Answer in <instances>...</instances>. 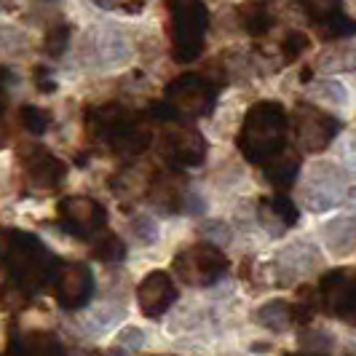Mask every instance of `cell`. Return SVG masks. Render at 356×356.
Instances as JSON below:
<instances>
[{"label": "cell", "instance_id": "15", "mask_svg": "<svg viewBox=\"0 0 356 356\" xmlns=\"http://www.w3.org/2000/svg\"><path fill=\"white\" fill-rule=\"evenodd\" d=\"M260 220H263L266 231L270 228L273 236H282L286 228H292L300 220V212H298L295 201L286 196L284 191H276L273 196L260 201Z\"/></svg>", "mask_w": 356, "mask_h": 356}, {"label": "cell", "instance_id": "7", "mask_svg": "<svg viewBox=\"0 0 356 356\" xmlns=\"http://www.w3.org/2000/svg\"><path fill=\"white\" fill-rule=\"evenodd\" d=\"M289 126L295 131V143L303 153H324L340 131L338 118L311 102H298V107L292 110Z\"/></svg>", "mask_w": 356, "mask_h": 356}, {"label": "cell", "instance_id": "8", "mask_svg": "<svg viewBox=\"0 0 356 356\" xmlns=\"http://www.w3.org/2000/svg\"><path fill=\"white\" fill-rule=\"evenodd\" d=\"M159 153L169 169H193L207 161V140L204 134L188 124H169L159 140Z\"/></svg>", "mask_w": 356, "mask_h": 356}, {"label": "cell", "instance_id": "19", "mask_svg": "<svg viewBox=\"0 0 356 356\" xmlns=\"http://www.w3.org/2000/svg\"><path fill=\"white\" fill-rule=\"evenodd\" d=\"M324 241L335 254H348L356 244V222L351 217H338L324 225Z\"/></svg>", "mask_w": 356, "mask_h": 356}, {"label": "cell", "instance_id": "32", "mask_svg": "<svg viewBox=\"0 0 356 356\" xmlns=\"http://www.w3.org/2000/svg\"><path fill=\"white\" fill-rule=\"evenodd\" d=\"M8 86H11V70L8 67H0V118L8 107Z\"/></svg>", "mask_w": 356, "mask_h": 356}, {"label": "cell", "instance_id": "17", "mask_svg": "<svg viewBox=\"0 0 356 356\" xmlns=\"http://www.w3.org/2000/svg\"><path fill=\"white\" fill-rule=\"evenodd\" d=\"M263 175L276 191L286 193L292 188V182L298 179V175H300V156L298 153H282V156H276V159L268 161L263 166Z\"/></svg>", "mask_w": 356, "mask_h": 356}, {"label": "cell", "instance_id": "24", "mask_svg": "<svg viewBox=\"0 0 356 356\" xmlns=\"http://www.w3.org/2000/svg\"><path fill=\"white\" fill-rule=\"evenodd\" d=\"M241 27L254 38L268 35L276 27V17L266 6H247V8H241Z\"/></svg>", "mask_w": 356, "mask_h": 356}, {"label": "cell", "instance_id": "31", "mask_svg": "<svg viewBox=\"0 0 356 356\" xmlns=\"http://www.w3.org/2000/svg\"><path fill=\"white\" fill-rule=\"evenodd\" d=\"M311 91L319 97V99H327V102H335V105H343L346 102V89L340 81H332V78H324L319 83H314Z\"/></svg>", "mask_w": 356, "mask_h": 356}, {"label": "cell", "instance_id": "20", "mask_svg": "<svg viewBox=\"0 0 356 356\" xmlns=\"http://www.w3.org/2000/svg\"><path fill=\"white\" fill-rule=\"evenodd\" d=\"M311 27H314V33H316L321 40H332V43L356 35V19L348 17L343 8L335 11V14H330L327 19H321V22H314Z\"/></svg>", "mask_w": 356, "mask_h": 356}, {"label": "cell", "instance_id": "3", "mask_svg": "<svg viewBox=\"0 0 356 356\" xmlns=\"http://www.w3.org/2000/svg\"><path fill=\"white\" fill-rule=\"evenodd\" d=\"M86 131L118 156H140L153 143V131L143 115L113 102L91 107L86 113Z\"/></svg>", "mask_w": 356, "mask_h": 356}, {"label": "cell", "instance_id": "27", "mask_svg": "<svg viewBox=\"0 0 356 356\" xmlns=\"http://www.w3.org/2000/svg\"><path fill=\"white\" fill-rule=\"evenodd\" d=\"M19 118H22V126H24L30 134H35V137H40V134L49 129V124H51V115L35 105L22 107V110H19Z\"/></svg>", "mask_w": 356, "mask_h": 356}, {"label": "cell", "instance_id": "2", "mask_svg": "<svg viewBox=\"0 0 356 356\" xmlns=\"http://www.w3.org/2000/svg\"><path fill=\"white\" fill-rule=\"evenodd\" d=\"M286 134H289L286 107L273 99H263L247 110L241 129L236 134V145L252 166H266L268 161L284 153Z\"/></svg>", "mask_w": 356, "mask_h": 356}, {"label": "cell", "instance_id": "22", "mask_svg": "<svg viewBox=\"0 0 356 356\" xmlns=\"http://www.w3.org/2000/svg\"><path fill=\"white\" fill-rule=\"evenodd\" d=\"M254 321H257L260 327L270 330V332H284L286 327L295 321L292 319V305L286 303V300H268L266 305L257 308Z\"/></svg>", "mask_w": 356, "mask_h": 356}, {"label": "cell", "instance_id": "6", "mask_svg": "<svg viewBox=\"0 0 356 356\" xmlns=\"http://www.w3.org/2000/svg\"><path fill=\"white\" fill-rule=\"evenodd\" d=\"M172 268L177 279L188 286H212L217 284L225 270H228V257L217 244H196L182 250L172 260Z\"/></svg>", "mask_w": 356, "mask_h": 356}, {"label": "cell", "instance_id": "33", "mask_svg": "<svg viewBox=\"0 0 356 356\" xmlns=\"http://www.w3.org/2000/svg\"><path fill=\"white\" fill-rule=\"evenodd\" d=\"M137 225H140L137 233L143 236V241H153V238H156V228H153V222H150L147 217H140V220H137Z\"/></svg>", "mask_w": 356, "mask_h": 356}, {"label": "cell", "instance_id": "5", "mask_svg": "<svg viewBox=\"0 0 356 356\" xmlns=\"http://www.w3.org/2000/svg\"><path fill=\"white\" fill-rule=\"evenodd\" d=\"M163 99L175 107L182 118H204L217 105V86L207 75L185 72L166 83Z\"/></svg>", "mask_w": 356, "mask_h": 356}, {"label": "cell", "instance_id": "16", "mask_svg": "<svg viewBox=\"0 0 356 356\" xmlns=\"http://www.w3.org/2000/svg\"><path fill=\"white\" fill-rule=\"evenodd\" d=\"M8 356H65V348L56 340V335L33 330V332H22L11 338Z\"/></svg>", "mask_w": 356, "mask_h": 356}, {"label": "cell", "instance_id": "14", "mask_svg": "<svg viewBox=\"0 0 356 356\" xmlns=\"http://www.w3.org/2000/svg\"><path fill=\"white\" fill-rule=\"evenodd\" d=\"M24 179L35 188V191H56L65 177H67V163L62 159H56L54 153H49L46 147H33L27 156H24Z\"/></svg>", "mask_w": 356, "mask_h": 356}, {"label": "cell", "instance_id": "12", "mask_svg": "<svg viewBox=\"0 0 356 356\" xmlns=\"http://www.w3.org/2000/svg\"><path fill=\"white\" fill-rule=\"evenodd\" d=\"M51 289L56 303L65 311H78L94 295V273L86 263H62Z\"/></svg>", "mask_w": 356, "mask_h": 356}, {"label": "cell", "instance_id": "18", "mask_svg": "<svg viewBox=\"0 0 356 356\" xmlns=\"http://www.w3.org/2000/svg\"><path fill=\"white\" fill-rule=\"evenodd\" d=\"M150 198L163 207V212H177L185 207V185L172 175H161L150 188Z\"/></svg>", "mask_w": 356, "mask_h": 356}, {"label": "cell", "instance_id": "23", "mask_svg": "<svg viewBox=\"0 0 356 356\" xmlns=\"http://www.w3.org/2000/svg\"><path fill=\"white\" fill-rule=\"evenodd\" d=\"M282 263H284V270H292V273H289V282H295L298 276H303L311 268L319 266L321 257L314 244H303V241H300V244H295V247L282 257Z\"/></svg>", "mask_w": 356, "mask_h": 356}, {"label": "cell", "instance_id": "10", "mask_svg": "<svg viewBox=\"0 0 356 356\" xmlns=\"http://www.w3.org/2000/svg\"><path fill=\"white\" fill-rule=\"evenodd\" d=\"M56 220L65 231L75 236V238H83L91 241L97 236L105 233L107 225V209L89 196H67L59 201L56 207Z\"/></svg>", "mask_w": 356, "mask_h": 356}, {"label": "cell", "instance_id": "29", "mask_svg": "<svg viewBox=\"0 0 356 356\" xmlns=\"http://www.w3.org/2000/svg\"><path fill=\"white\" fill-rule=\"evenodd\" d=\"M70 24H56L54 30L46 33V40H43V51L49 56H62L67 43H70Z\"/></svg>", "mask_w": 356, "mask_h": 356}, {"label": "cell", "instance_id": "25", "mask_svg": "<svg viewBox=\"0 0 356 356\" xmlns=\"http://www.w3.org/2000/svg\"><path fill=\"white\" fill-rule=\"evenodd\" d=\"M91 254H94L97 260H102V263H121L126 257V244L118 236H113V233H102V236L94 238Z\"/></svg>", "mask_w": 356, "mask_h": 356}, {"label": "cell", "instance_id": "30", "mask_svg": "<svg viewBox=\"0 0 356 356\" xmlns=\"http://www.w3.org/2000/svg\"><path fill=\"white\" fill-rule=\"evenodd\" d=\"M298 3L303 6L305 17H308L311 24H314V22H321V19H327L330 14H335V11L343 8L340 0H298Z\"/></svg>", "mask_w": 356, "mask_h": 356}, {"label": "cell", "instance_id": "4", "mask_svg": "<svg viewBox=\"0 0 356 356\" xmlns=\"http://www.w3.org/2000/svg\"><path fill=\"white\" fill-rule=\"evenodd\" d=\"M209 8L204 0H172L169 3V38L172 56L179 65L196 62L207 46Z\"/></svg>", "mask_w": 356, "mask_h": 356}, {"label": "cell", "instance_id": "9", "mask_svg": "<svg viewBox=\"0 0 356 356\" xmlns=\"http://www.w3.org/2000/svg\"><path fill=\"white\" fill-rule=\"evenodd\" d=\"M321 311L332 319L356 324V268H332L319 282Z\"/></svg>", "mask_w": 356, "mask_h": 356}, {"label": "cell", "instance_id": "21", "mask_svg": "<svg viewBox=\"0 0 356 356\" xmlns=\"http://www.w3.org/2000/svg\"><path fill=\"white\" fill-rule=\"evenodd\" d=\"M314 70L327 72V75H338V72H351L356 70V49L348 46H332L327 51L319 54Z\"/></svg>", "mask_w": 356, "mask_h": 356}, {"label": "cell", "instance_id": "26", "mask_svg": "<svg viewBox=\"0 0 356 356\" xmlns=\"http://www.w3.org/2000/svg\"><path fill=\"white\" fill-rule=\"evenodd\" d=\"M319 308H321L319 289H308V286H303L300 295H298V300L292 303V319H295V324H308V321L316 316Z\"/></svg>", "mask_w": 356, "mask_h": 356}, {"label": "cell", "instance_id": "1", "mask_svg": "<svg viewBox=\"0 0 356 356\" xmlns=\"http://www.w3.org/2000/svg\"><path fill=\"white\" fill-rule=\"evenodd\" d=\"M0 266L6 268L8 282L17 284L24 295H38L54 286L62 260L46 250V244L33 233L0 231Z\"/></svg>", "mask_w": 356, "mask_h": 356}, {"label": "cell", "instance_id": "13", "mask_svg": "<svg viewBox=\"0 0 356 356\" xmlns=\"http://www.w3.org/2000/svg\"><path fill=\"white\" fill-rule=\"evenodd\" d=\"M177 300V286L166 270H150L137 286V305L147 319H161Z\"/></svg>", "mask_w": 356, "mask_h": 356}, {"label": "cell", "instance_id": "28", "mask_svg": "<svg viewBox=\"0 0 356 356\" xmlns=\"http://www.w3.org/2000/svg\"><path fill=\"white\" fill-rule=\"evenodd\" d=\"M308 49H311V35H305L300 30H289L284 35V40H282V56H284V62L300 59Z\"/></svg>", "mask_w": 356, "mask_h": 356}, {"label": "cell", "instance_id": "36", "mask_svg": "<svg viewBox=\"0 0 356 356\" xmlns=\"http://www.w3.org/2000/svg\"><path fill=\"white\" fill-rule=\"evenodd\" d=\"M286 356H324V354H286Z\"/></svg>", "mask_w": 356, "mask_h": 356}, {"label": "cell", "instance_id": "11", "mask_svg": "<svg viewBox=\"0 0 356 356\" xmlns=\"http://www.w3.org/2000/svg\"><path fill=\"white\" fill-rule=\"evenodd\" d=\"M346 196H348V177H346V172L340 166H335V163L314 166V172L308 177V188H305L308 209L327 212V209L343 204Z\"/></svg>", "mask_w": 356, "mask_h": 356}, {"label": "cell", "instance_id": "35", "mask_svg": "<svg viewBox=\"0 0 356 356\" xmlns=\"http://www.w3.org/2000/svg\"><path fill=\"white\" fill-rule=\"evenodd\" d=\"M351 201H354V212H356V188L351 191Z\"/></svg>", "mask_w": 356, "mask_h": 356}, {"label": "cell", "instance_id": "34", "mask_svg": "<svg viewBox=\"0 0 356 356\" xmlns=\"http://www.w3.org/2000/svg\"><path fill=\"white\" fill-rule=\"evenodd\" d=\"M35 75H40V78H43V67H38ZM38 86H40V91H51L54 89V83H46V81H40Z\"/></svg>", "mask_w": 356, "mask_h": 356}]
</instances>
